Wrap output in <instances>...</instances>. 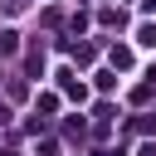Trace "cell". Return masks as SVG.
Masks as SVG:
<instances>
[{
	"label": "cell",
	"mask_w": 156,
	"mask_h": 156,
	"mask_svg": "<svg viewBox=\"0 0 156 156\" xmlns=\"http://www.w3.org/2000/svg\"><path fill=\"white\" fill-rule=\"evenodd\" d=\"M58 88H63V93H68V98H88V88H83V83H78V78H73V73H68V68H63V73H58Z\"/></svg>",
	"instance_id": "obj_1"
},
{
	"label": "cell",
	"mask_w": 156,
	"mask_h": 156,
	"mask_svg": "<svg viewBox=\"0 0 156 156\" xmlns=\"http://www.w3.org/2000/svg\"><path fill=\"white\" fill-rule=\"evenodd\" d=\"M132 63H136V54H132L127 44H117V49H112V68H132Z\"/></svg>",
	"instance_id": "obj_2"
},
{
	"label": "cell",
	"mask_w": 156,
	"mask_h": 156,
	"mask_svg": "<svg viewBox=\"0 0 156 156\" xmlns=\"http://www.w3.org/2000/svg\"><path fill=\"white\" fill-rule=\"evenodd\" d=\"M136 44H141V49H156V24H141V29H136Z\"/></svg>",
	"instance_id": "obj_3"
},
{
	"label": "cell",
	"mask_w": 156,
	"mask_h": 156,
	"mask_svg": "<svg viewBox=\"0 0 156 156\" xmlns=\"http://www.w3.org/2000/svg\"><path fill=\"white\" fill-rule=\"evenodd\" d=\"M132 132H141V136H146V132H156V117H151V112H141V117L132 122Z\"/></svg>",
	"instance_id": "obj_4"
},
{
	"label": "cell",
	"mask_w": 156,
	"mask_h": 156,
	"mask_svg": "<svg viewBox=\"0 0 156 156\" xmlns=\"http://www.w3.org/2000/svg\"><path fill=\"white\" fill-rule=\"evenodd\" d=\"M0 49H5V54H15V49H20V34H15V29H5V34H0Z\"/></svg>",
	"instance_id": "obj_5"
},
{
	"label": "cell",
	"mask_w": 156,
	"mask_h": 156,
	"mask_svg": "<svg viewBox=\"0 0 156 156\" xmlns=\"http://www.w3.org/2000/svg\"><path fill=\"white\" fill-rule=\"evenodd\" d=\"M73 58L78 63H93V44H73Z\"/></svg>",
	"instance_id": "obj_6"
},
{
	"label": "cell",
	"mask_w": 156,
	"mask_h": 156,
	"mask_svg": "<svg viewBox=\"0 0 156 156\" xmlns=\"http://www.w3.org/2000/svg\"><path fill=\"white\" fill-rule=\"evenodd\" d=\"M24 63H29V73H44V49H34V54H29Z\"/></svg>",
	"instance_id": "obj_7"
},
{
	"label": "cell",
	"mask_w": 156,
	"mask_h": 156,
	"mask_svg": "<svg viewBox=\"0 0 156 156\" xmlns=\"http://www.w3.org/2000/svg\"><path fill=\"white\" fill-rule=\"evenodd\" d=\"M136 156H156V141H146V146H141V151H136Z\"/></svg>",
	"instance_id": "obj_8"
},
{
	"label": "cell",
	"mask_w": 156,
	"mask_h": 156,
	"mask_svg": "<svg viewBox=\"0 0 156 156\" xmlns=\"http://www.w3.org/2000/svg\"><path fill=\"white\" fill-rule=\"evenodd\" d=\"M102 156H127V151H122V146H117V151H102Z\"/></svg>",
	"instance_id": "obj_9"
}]
</instances>
